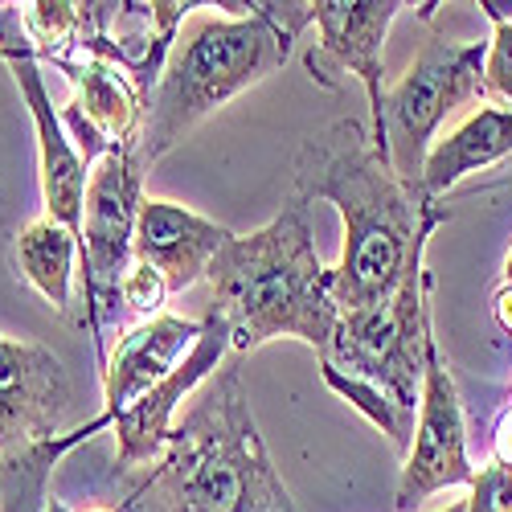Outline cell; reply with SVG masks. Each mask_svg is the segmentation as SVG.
<instances>
[{
  "label": "cell",
  "mask_w": 512,
  "mask_h": 512,
  "mask_svg": "<svg viewBox=\"0 0 512 512\" xmlns=\"http://www.w3.org/2000/svg\"><path fill=\"white\" fill-rule=\"evenodd\" d=\"M291 197L332 201L345 218V246L332 267V295L340 312L377 304L402 283L414 254L447 222L439 201L410 189L373 144L361 119H336L308 136L291 160Z\"/></svg>",
  "instance_id": "1"
},
{
  "label": "cell",
  "mask_w": 512,
  "mask_h": 512,
  "mask_svg": "<svg viewBox=\"0 0 512 512\" xmlns=\"http://www.w3.org/2000/svg\"><path fill=\"white\" fill-rule=\"evenodd\" d=\"M205 279L213 287V312L230 324V345L238 353L263 349L275 336H295L328 357L340 304L300 197H287L263 230L234 234Z\"/></svg>",
  "instance_id": "2"
},
{
  "label": "cell",
  "mask_w": 512,
  "mask_h": 512,
  "mask_svg": "<svg viewBox=\"0 0 512 512\" xmlns=\"http://www.w3.org/2000/svg\"><path fill=\"white\" fill-rule=\"evenodd\" d=\"M222 9L226 13H193L168 50L140 127V160L148 168L205 115L275 74L291 58L295 37L312 25V5L271 0Z\"/></svg>",
  "instance_id": "3"
},
{
  "label": "cell",
  "mask_w": 512,
  "mask_h": 512,
  "mask_svg": "<svg viewBox=\"0 0 512 512\" xmlns=\"http://www.w3.org/2000/svg\"><path fill=\"white\" fill-rule=\"evenodd\" d=\"M152 476L168 512H300L267 455L238 361L193 394Z\"/></svg>",
  "instance_id": "4"
},
{
  "label": "cell",
  "mask_w": 512,
  "mask_h": 512,
  "mask_svg": "<svg viewBox=\"0 0 512 512\" xmlns=\"http://www.w3.org/2000/svg\"><path fill=\"white\" fill-rule=\"evenodd\" d=\"M435 332L431 324V271H426V250L414 254L402 283L377 304L340 312L336 336L324 365L373 381L386 390L398 406L418 414L422 398V349L426 336Z\"/></svg>",
  "instance_id": "5"
},
{
  "label": "cell",
  "mask_w": 512,
  "mask_h": 512,
  "mask_svg": "<svg viewBox=\"0 0 512 512\" xmlns=\"http://www.w3.org/2000/svg\"><path fill=\"white\" fill-rule=\"evenodd\" d=\"M484 58L488 41H451L426 37L410 70L386 91L381 132H386L394 173L418 189L422 164L435 148V132L447 115L484 99Z\"/></svg>",
  "instance_id": "6"
},
{
  "label": "cell",
  "mask_w": 512,
  "mask_h": 512,
  "mask_svg": "<svg viewBox=\"0 0 512 512\" xmlns=\"http://www.w3.org/2000/svg\"><path fill=\"white\" fill-rule=\"evenodd\" d=\"M144 177L148 164L140 148L107 152L87 177L82 197V295H87V324L95 336L99 365H107V324L123 316L119 291L136 263V218L144 205Z\"/></svg>",
  "instance_id": "7"
},
{
  "label": "cell",
  "mask_w": 512,
  "mask_h": 512,
  "mask_svg": "<svg viewBox=\"0 0 512 512\" xmlns=\"http://www.w3.org/2000/svg\"><path fill=\"white\" fill-rule=\"evenodd\" d=\"M406 5L398 0H316L312 5V25L320 41L304 50V66L316 87L324 91H345V74H353L373 111V144L386 148V132H381V107H386V62H381V46L394 17Z\"/></svg>",
  "instance_id": "8"
},
{
  "label": "cell",
  "mask_w": 512,
  "mask_h": 512,
  "mask_svg": "<svg viewBox=\"0 0 512 512\" xmlns=\"http://www.w3.org/2000/svg\"><path fill=\"white\" fill-rule=\"evenodd\" d=\"M476 467L467 459V426L459 390L447 373V361L439 353L435 332L426 336L422 349V398H418V422H414V443L398 480V512H414L426 496L443 488H472Z\"/></svg>",
  "instance_id": "9"
},
{
  "label": "cell",
  "mask_w": 512,
  "mask_h": 512,
  "mask_svg": "<svg viewBox=\"0 0 512 512\" xmlns=\"http://www.w3.org/2000/svg\"><path fill=\"white\" fill-rule=\"evenodd\" d=\"M0 58H5L17 91L33 115L37 127V160H41V201H46V218L70 226L74 234L82 230V197H87V164H82L78 148L70 144L62 115L50 103V91L41 82L33 41L21 21V5H0Z\"/></svg>",
  "instance_id": "10"
},
{
  "label": "cell",
  "mask_w": 512,
  "mask_h": 512,
  "mask_svg": "<svg viewBox=\"0 0 512 512\" xmlns=\"http://www.w3.org/2000/svg\"><path fill=\"white\" fill-rule=\"evenodd\" d=\"M70 414L74 381L66 365L46 345L0 332V459L66 435Z\"/></svg>",
  "instance_id": "11"
},
{
  "label": "cell",
  "mask_w": 512,
  "mask_h": 512,
  "mask_svg": "<svg viewBox=\"0 0 512 512\" xmlns=\"http://www.w3.org/2000/svg\"><path fill=\"white\" fill-rule=\"evenodd\" d=\"M189 9L197 5H177V0H164V5H82L78 54L119 66L144 91V99H152L168 50H173L181 25L193 17Z\"/></svg>",
  "instance_id": "12"
},
{
  "label": "cell",
  "mask_w": 512,
  "mask_h": 512,
  "mask_svg": "<svg viewBox=\"0 0 512 512\" xmlns=\"http://www.w3.org/2000/svg\"><path fill=\"white\" fill-rule=\"evenodd\" d=\"M74 99L62 107V127L78 148L82 164L95 168L115 148H140L144 127V91L119 66L103 58H74L66 70Z\"/></svg>",
  "instance_id": "13"
},
{
  "label": "cell",
  "mask_w": 512,
  "mask_h": 512,
  "mask_svg": "<svg viewBox=\"0 0 512 512\" xmlns=\"http://www.w3.org/2000/svg\"><path fill=\"white\" fill-rule=\"evenodd\" d=\"M205 332L197 340V349L189 353V361L173 373L164 377L160 386H152L140 402H132L127 410L111 414V426H115V463L119 472H136V467L152 463L164 443H168V431H173V414L185 398H193L205 381L218 373L222 357L234 349L230 345V324L209 308V316L201 320Z\"/></svg>",
  "instance_id": "14"
},
{
  "label": "cell",
  "mask_w": 512,
  "mask_h": 512,
  "mask_svg": "<svg viewBox=\"0 0 512 512\" xmlns=\"http://www.w3.org/2000/svg\"><path fill=\"white\" fill-rule=\"evenodd\" d=\"M230 238H234V230L201 218V213H193L177 201L144 197L140 218H136V263L160 271L168 291L177 295L209 275L218 250Z\"/></svg>",
  "instance_id": "15"
},
{
  "label": "cell",
  "mask_w": 512,
  "mask_h": 512,
  "mask_svg": "<svg viewBox=\"0 0 512 512\" xmlns=\"http://www.w3.org/2000/svg\"><path fill=\"white\" fill-rule=\"evenodd\" d=\"M205 324L185 320L173 312H160L136 328H127V336L115 345V353L103 365V398L107 414H119L132 402H140L152 386H160L164 377H173L189 353L197 349Z\"/></svg>",
  "instance_id": "16"
},
{
  "label": "cell",
  "mask_w": 512,
  "mask_h": 512,
  "mask_svg": "<svg viewBox=\"0 0 512 512\" xmlns=\"http://www.w3.org/2000/svg\"><path fill=\"white\" fill-rule=\"evenodd\" d=\"M504 156H512V107H480L447 140H435L431 156L422 164L418 193L426 201H439L463 177L484 173Z\"/></svg>",
  "instance_id": "17"
},
{
  "label": "cell",
  "mask_w": 512,
  "mask_h": 512,
  "mask_svg": "<svg viewBox=\"0 0 512 512\" xmlns=\"http://www.w3.org/2000/svg\"><path fill=\"white\" fill-rule=\"evenodd\" d=\"M13 259L21 279L46 300L54 312L70 308V287H74V263H82V242L70 226L54 218H37L17 234Z\"/></svg>",
  "instance_id": "18"
},
{
  "label": "cell",
  "mask_w": 512,
  "mask_h": 512,
  "mask_svg": "<svg viewBox=\"0 0 512 512\" xmlns=\"http://www.w3.org/2000/svg\"><path fill=\"white\" fill-rule=\"evenodd\" d=\"M21 21L33 41L37 62H54L58 70H66L78 58L82 5H70V0H37V5H21Z\"/></svg>",
  "instance_id": "19"
},
{
  "label": "cell",
  "mask_w": 512,
  "mask_h": 512,
  "mask_svg": "<svg viewBox=\"0 0 512 512\" xmlns=\"http://www.w3.org/2000/svg\"><path fill=\"white\" fill-rule=\"evenodd\" d=\"M320 377H324V386H328V390H336L349 406H357L373 426H381V435H390L394 447L410 451V443H414V422H418L414 410L398 406L386 390H377L373 381L349 377V373H340V369H332V365H324V361H320Z\"/></svg>",
  "instance_id": "20"
},
{
  "label": "cell",
  "mask_w": 512,
  "mask_h": 512,
  "mask_svg": "<svg viewBox=\"0 0 512 512\" xmlns=\"http://www.w3.org/2000/svg\"><path fill=\"white\" fill-rule=\"evenodd\" d=\"M168 295L173 291H168L160 271H152L144 263H132V271H127V279H123V291H119V304H123V316H136L144 324V320L164 312Z\"/></svg>",
  "instance_id": "21"
},
{
  "label": "cell",
  "mask_w": 512,
  "mask_h": 512,
  "mask_svg": "<svg viewBox=\"0 0 512 512\" xmlns=\"http://www.w3.org/2000/svg\"><path fill=\"white\" fill-rule=\"evenodd\" d=\"M492 41L484 58V99L512 107V21H492Z\"/></svg>",
  "instance_id": "22"
},
{
  "label": "cell",
  "mask_w": 512,
  "mask_h": 512,
  "mask_svg": "<svg viewBox=\"0 0 512 512\" xmlns=\"http://www.w3.org/2000/svg\"><path fill=\"white\" fill-rule=\"evenodd\" d=\"M467 512H512V467H500L488 459L472 480Z\"/></svg>",
  "instance_id": "23"
},
{
  "label": "cell",
  "mask_w": 512,
  "mask_h": 512,
  "mask_svg": "<svg viewBox=\"0 0 512 512\" xmlns=\"http://www.w3.org/2000/svg\"><path fill=\"white\" fill-rule=\"evenodd\" d=\"M115 512H168V504H164V492H160L156 476L148 472L140 484L127 488V496L115 504Z\"/></svg>",
  "instance_id": "24"
},
{
  "label": "cell",
  "mask_w": 512,
  "mask_h": 512,
  "mask_svg": "<svg viewBox=\"0 0 512 512\" xmlns=\"http://www.w3.org/2000/svg\"><path fill=\"white\" fill-rule=\"evenodd\" d=\"M492 463L500 467H512V402L504 406L496 431H492Z\"/></svg>",
  "instance_id": "25"
},
{
  "label": "cell",
  "mask_w": 512,
  "mask_h": 512,
  "mask_svg": "<svg viewBox=\"0 0 512 512\" xmlns=\"http://www.w3.org/2000/svg\"><path fill=\"white\" fill-rule=\"evenodd\" d=\"M492 320L512 336V287H500L496 300H492Z\"/></svg>",
  "instance_id": "26"
},
{
  "label": "cell",
  "mask_w": 512,
  "mask_h": 512,
  "mask_svg": "<svg viewBox=\"0 0 512 512\" xmlns=\"http://www.w3.org/2000/svg\"><path fill=\"white\" fill-rule=\"evenodd\" d=\"M480 9H484L492 21H512V5H508V0H480Z\"/></svg>",
  "instance_id": "27"
},
{
  "label": "cell",
  "mask_w": 512,
  "mask_h": 512,
  "mask_svg": "<svg viewBox=\"0 0 512 512\" xmlns=\"http://www.w3.org/2000/svg\"><path fill=\"white\" fill-rule=\"evenodd\" d=\"M504 287H512V254L504 259Z\"/></svg>",
  "instance_id": "28"
},
{
  "label": "cell",
  "mask_w": 512,
  "mask_h": 512,
  "mask_svg": "<svg viewBox=\"0 0 512 512\" xmlns=\"http://www.w3.org/2000/svg\"><path fill=\"white\" fill-rule=\"evenodd\" d=\"M87 512H115V508H87Z\"/></svg>",
  "instance_id": "29"
}]
</instances>
